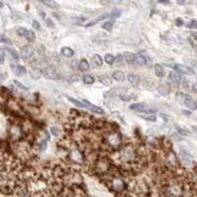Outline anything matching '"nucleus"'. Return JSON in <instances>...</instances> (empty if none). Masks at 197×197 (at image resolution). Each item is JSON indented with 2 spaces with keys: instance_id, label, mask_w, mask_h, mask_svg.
Wrapping results in <instances>:
<instances>
[{
  "instance_id": "1",
  "label": "nucleus",
  "mask_w": 197,
  "mask_h": 197,
  "mask_svg": "<svg viewBox=\"0 0 197 197\" xmlns=\"http://www.w3.org/2000/svg\"><path fill=\"white\" fill-rule=\"evenodd\" d=\"M112 167V163L111 161L107 158V157H100L97 158V161L94 164V168H95V172L96 173H109L110 168Z\"/></svg>"
},
{
  "instance_id": "2",
  "label": "nucleus",
  "mask_w": 197,
  "mask_h": 197,
  "mask_svg": "<svg viewBox=\"0 0 197 197\" xmlns=\"http://www.w3.org/2000/svg\"><path fill=\"white\" fill-rule=\"evenodd\" d=\"M106 141L107 144L111 145L112 147H118L120 144H122V140H120V136L116 133V132H110L106 136Z\"/></svg>"
},
{
  "instance_id": "3",
  "label": "nucleus",
  "mask_w": 197,
  "mask_h": 197,
  "mask_svg": "<svg viewBox=\"0 0 197 197\" xmlns=\"http://www.w3.org/2000/svg\"><path fill=\"white\" fill-rule=\"evenodd\" d=\"M43 76H45V78L48 79H52V80H56L60 78L59 76V72L55 69V67H52V66H46L43 71Z\"/></svg>"
},
{
  "instance_id": "4",
  "label": "nucleus",
  "mask_w": 197,
  "mask_h": 197,
  "mask_svg": "<svg viewBox=\"0 0 197 197\" xmlns=\"http://www.w3.org/2000/svg\"><path fill=\"white\" fill-rule=\"evenodd\" d=\"M68 157L71 159V162H73V163H83L84 162V155L79 150L71 151L69 155H68Z\"/></svg>"
},
{
  "instance_id": "5",
  "label": "nucleus",
  "mask_w": 197,
  "mask_h": 197,
  "mask_svg": "<svg viewBox=\"0 0 197 197\" xmlns=\"http://www.w3.org/2000/svg\"><path fill=\"white\" fill-rule=\"evenodd\" d=\"M134 157H135V152L132 146H125L122 150V158L124 161H133Z\"/></svg>"
},
{
  "instance_id": "6",
  "label": "nucleus",
  "mask_w": 197,
  "mask_h": 197,
  "mask_svg": "<svg viewBox=\"0 0 197 197\" xmlns=\"http://www.w3.org/2000/svg\"><path fill=\"white\" fill-rule=\"evenodd\" d=\"M33 55H34V48H33V46L26 45V46L22 48V50H21V57H22L25 61L29 60Z\"/></svg>"
},
{
  "instance_id": "7",
  "label": "nucleus",
  "mask_w": 197,
  "mask_h": 197,
  "mask_svg": "<svg viewBox=\"0 0 197 197\" xmlns=\"http://www.w3.org/2000/svg\"><path fill=\"white\" fill-rule=\"evenodd\" d=\"M82 102H83V105H84L85 109H88L89 111H91L93 113H96V114H103V113H105V111H103L102 109H100V107H97V106H94L93 103L89 102L88 100H83Z\"/></svg>"
},
{
  "instance_id": "8",
  "label": "nucleus",
  "mask_w": 197,
  "mask_h": 197,
  "mask_svg": "<svg viewBox=\"0 0 197 197\" xmlns=\"http://www.w3.org/2000/svg\"><path fill=\"white\" fill-rule=\"evenodd\" d=\"M180 158H181V162L186 166H191L193 163V158L186 151H180Z\"/></svg>"
},
{
  "instance_id": "9",
  "label": "nucleus",
  "mask_w": 197,
  "mask_h": 197,
  "mask_svg": "<svg viewBox=\"0 0 197 197\" xmlns=\"http://www.w3.org/2000/svg\"><path fill=\"white\" fill-rule=\"evenodd\" d=\"M181 72H179V71H173V72H170L169 73V79L173 82V83H175V84H179L183 79H181Z\"/></svg>"
},
{
  "instance_id": "10",
  "label": "nucleus",
  "mask_w": 197,
  "mask_h": 197,
  "mask_svg": "<svg viewBox=\"0 0 197 197\" xmlns=\"http://www.w3.org/2000/svg\"><path fill=\"white\" fill-rule=\"evenodd\" d=\"M138 116L141 117L142 119L149 120V122H156V119H157L155 112H139Z\"/></svg>"
},
{
  "instance_id": "11",
  "label": "nucleus",
  "mask_w": 197,
  "mask_h": 197,
  "mask_svg": "<svg viewBox=\"0 0 197 197\" xmlns=\"http://www.w3.org/2000/svg\"><path fill=\"white\" fill-rule=\"evenodd\" d=\"M174 68H175L176 71H179V72L185 73V74H195L193 71H192L190 67L185 66V65H175V66H174Z\"/></svg>"
},
{
  "instance_id": "12",
  "label": "nucleus",
  "mask_w": 197,
  "mask_h": 197,
  "mask_svg": "<svg viewBox=\"0 0 197 197\" xmlns=\"http://www.w3.org/2000/svg\"><path fill=\"white\" fill-rule=\"evenodd\" d=\"M127 90L125 89H120V88H116V89H112V90H110V91H107L103 96L105 97H111V96H116V95H120V94H123V93H125Z\"/></svg>"
},
{
  "instance_id": "13",
  "label": "nucleus",
  "mask_w": 197,
  "mask_h": 197,
  "mask_svg": "<svg viewBox=\"0 0 197 197\" xmlns=\"http://www.w3.org/2000/svg\"><path fill=\"white\" fill-rule=\"evenodd\" d=\"M184 103H185V106L187 107V109H190V110H192V111H193V110H197V102H196L193 99H191L189 95L186 96Z\"/></svg>"
},
{
  "instance_id": "14",
  "label": "nucleus",
  "mask_w": 197,
  "mask_h": 197,
  "mask_svg": "<svg viewBox=\"0 0 197 197\" xmlns=\"http://www.w3.org/2000/svg\"><path fill=\"white\" fill-rule=\"evenodd\" d=\"M136 55H138V54L127 51V52H124V59H125V61H127L129 65H133L136 61Z\"/></svg>"
},
{
  "instance_id": "15",
  "label": "nucleus",
  "mask_w": 197,
  "mask_h": 197,
  "mask_svg": "<svg viewBox=\"0 0 197 197\" xmlns=\"http://www.w3.org/2000/svg\"><path fill=\"white\" fill-rule=\"evenodd\" d=\"M128 82H129L133 86H138V85L140 84V78H139V76L135 74V73H129V74H128Z\"/></svg>"
},
{
  "instance_id": "16",
  "label": "nucleus",
  "mask_w": 197,
  "mask_h": 197,
  "mask_svg": "<svg viewBox=\"0 0 197 197\" xmlns=\"http://www.w3.org/2000/svg\"><path fill=\"white\" fill-rule=\"evenodd\" d=\"M157 91H158L161 95L167 96V95L169 94V91H170V89H169V86H168L167 84H162V85L157 86Z\"/></svg>"
},
{
  "instance_id": "17",
  "label": "nucleus",
  "mask_w": 197,
  "mask_h": 197,
  "mask_svg": "<svg viewBox=\"0 0 197 197\" xmlns=\"http://www.w3.org/2000/svg\"><path fill=\"white\" fill-rule=\"evenodd\" d=\"M112 77H113V79L117 80V82H124V79H125V74H124L123 71H114L113 74H112Z\"/></svg>"
},
{
  "instance_id": "18",
  "label": "nucleus",
  "mask_w": 197,
  "mask_h": 197,
  "mask_svg": "<svg viewBox=\"0 0 197 197\" xmlns=\"http://www.w3.org/2000/svg\"><path fill=\"white\" fill-rule=\"evenodd\" d=\"M79 69L82 71V72H88V71L90 69V65H89L88 60L82 59V60L79 61Z\"/></svg>"
},
{
  "instance_id": "19",
  "label": "nucleus",
  "mask_w": 197,
  "mask_h": 197,
  "mask_svg": "<svg viewBox=\"0 0 197 197\" xmlns=\"http://www.w3.org/2000/svg\"><path fill=\"white\" fill-rule=\"evenodd\" d=\"M155 74L158 78H163L164 77V68L162 67V65H155Z\"/></svg>"
},
{
  "instance_id": "20",
  "label": "nucleus",
  "mask_w": 197,
  "mask_h": 197,
  "mask_svg": "<svg viewBox=\"0 0 197 197\" xmlns=\"http://www.w3.org/2000/svg\"><path fill=\"white\" fill-rule=\"evenodd\" d=\"M61 54H62V56H65V57H73L74 56V51L71 48H62Z\"/></svg>"
},
{
  "instance_id": "21",
  "label": "nucleus",
  "mask_w": 197,
  "mask_h": 197,
  "mask_svg": "<svg viewBox=\"0 0 197 197\" xmlns=\"http://www.w3.org/2000/svg\"><path fill=\"white\" fill-rule=\"evenodd\" d=\"M30 76H32L33 79H39L43 76V72L39 68H32L30 69Z\"/></svg>"
},
{
  "instance_id": "22",
  "label": "nucleus",
  "mask_w": 197,
  "mask_h": 197,
  "mask_svg": "<svg viewBox=\"0 0 197 197\" xmlns=\"http://www.w3.org/2000/svg\"><path fill=\"white\" fill-rule=\"evenodd\" d=\"M91 61H93V63L96 67H101L102 66V57L100 55H97V54H95V55L91 57Z\"/></svg>"
},
{
  "instance_id": "23",
  "label": "nucleus",
  "mask_w": 197,
  "mask_h": 197,
  "mask_svg": "<svg viewBox=\"0 0 197 197\" xmlns=\"http://www.w3.org/2000/svg\"><path fill=\"white\" fill-rule=\"evenodd\" d=\"M167 157H168V162L170 163V164H173V166H176V157H175V155H174V152L173 151H168V155H167Z\"/></svg>"
},
{
  "instance_id": "24",
  "label": "nucleus",
  "mask_w": 197,
  "mask_h": 197,
  "mask_svg": "<svg viewBox=\"0 0 197 197\" xmlns=\"http://www.w3.org/2000/svg\"><path fill=\"white\" fill-rule=\"evenodd\" d=\"M40 1H42L44 5H46V6L51 7V9H56V7H59V4H57L56 1H54V0H40Z\"/></svg>"
},
{
  "instance_id": "25",
  "label": "nucleus",
  "mask_w": 197,
  "mask_h": 197,
  "mask_svg": "<svg viewBox=\"0 0 197 197\" xmlns=\"http://www.w3.org/2000/svg\"><path fill=\"white\" fill-rule=\"evenodd\" d=\"M99 82H100L101 84H103V85H107V86H110V85L112 84L111 78L107 77V76H101V77L99 78Z\"/></svg>"
},
{
  "instance_id": "26",
  "label": "nucleus",
  "mask_w": 197,
  "mask_h": 197,
  "mask_svg": "<svg viewBox=\"0 0 197 197\" xmlns=\"http://www.w3.org/2000/svg\"><path fill=\"white\" fill-rule=\"evenodd\" d=\"M136 96L135 95H133V94H130V93H123V94H120L119 95V99L120 100H123V101H130V100H133V99H135Z\"/></svg>"
},
{
  "instance_id": "27",
  "label": "nucleus",
  "mask_w": 197,
  "mask_h": 197,
  "mask_svg": "<svg viewBox=\"0 0 197 197\" xmlns=\"http://www.w3.org/2000/svg\"><path fill=\"white\" fill-rule=\"evenodd\" d=\"M189 42L193 48H197V33H191L190 37H189Z\"/></svg>"
},
{
  "instance_id": "28",
  "label": "nucleus",
  "mask_w": 197,
  "mask_h": 197,
  "mask_svg": "<svg viewBox=\"0 0 197 197\" xmlns=\"http://www.w3.org/2000/svg\"><path fill=\"white\" fill-rule=\"evenodd\" d=\"M83 82H84V84L90 85V84H94L95 79H94V77H93L91 74H85V76L83 77Z\"/></svg>"
},
{
  "instance_id": "29",
  "label": "nucleus",
  "mask_w": 197,
  "mask_h": 197,
  "mask_svg": "<svg viewBox=\"0 0 197 197\" xmlns=\"http://www.w3.org/2000/svg\"><path fill=\"white\" fill-rule=\"evenodd\" d=\"M135 63L139 65V66L146 65V59H145V56H144V55H136V61H135Z\"/></svg>"
},
{
  "instance_id": "30",
  "label": "nucleus",
  "mask_w": 197,
  "mask_h": 197,
  "mask_svg": "<svg viewBox=\"0 0 197 197\" xmlns=\"http://www.w3.org/2000/svg\"><path fill=\"white\" fill-rule=\"evenodd\" d=\"M114 61H116V59H114L113 55H111V54H107V55H105V62L107 65H113Z\"/></svg>"
},
{
  "instance_id": "31",
  "label": "nucleus",
  "mask_w": 197,
  "mask_h": 197,
  "mask_svg": "<svg viewBox=\"0 0 197 197\" xmlns=\"http://www.w3.org/2000/svg\"><path fill=\"white\" fill-rule=\"evenodd\" d=\"M25 38H26L28 42H34V40H35V34H34V32H32V30H27V33H26V35H25Z\"/></svg>"
},
{
  "instance_id": "32",
  "label": "nucleus",
  "mask_w": 197,
  "mask_h": 197,
  "mask_svg": "<svg viewBox=\"0 0 197 197\" xmlns=\"http://www.w3.org/2000/svg\"><path fill=\"white\" fill-rule=\"evenodd\" d=\"M176 132H178V134H180L181 136H189L190 135V133L186 130V129H183V128H180V127H178V125H176Z\"/></svg>"
},
{
  "instance_id": "33",
  "label": "nucleus",
  "mask_w": 197,
  "mask_h": 197,
  "mask_svg": "<svg viewBox=\"0 0 197 197\" xmlns=\"http://www.w3.org/2000/svg\"><path fill=\"white\" fill-rule=\"evenodd\" d=\"M112 26H113V21H107V22H105L103 25H102V28L105 29V30H112Z\"/></svg>"
},
{
  "instance_id": "34",
  "label": "nucleus",
  "mask_w": 197,
  "mask_h": 197,
  "mask_svg": "<svg viewBox=\"0 0 197 197\" xmlns=\"http://www.w3.org/2000/svg\"><path fill=\"white\" fill-rule=\"evenodd\" d=\"M16 73L19 74V76L26 74V67H23V66H16Z\"/></svg>"
},
{
  "instance_id": "35",
  "label": "nucleus",
  "mask_w": 197,
  "mask_h": 197,
  "mask_svg": "<svg viewBox=\"0 0 197 197\" xmlns=\"http://www.w3.org/2000/svg\"><path fill=\"white\" fill-rule=\"evenodd\" d=\"M68 99V101H71L72 103H74L76 106H78V107H84V105H83V102L82 101H79V100H77V99H73V97H67Z\"/></svg>"
},
{
  "instance_id": "36",
  "label": "nucleus",
  "mask_w": 197,
  "mask_h": 197,
  "mask_svg": "<svg viewBox=\"0 0 197 197\" xmlns=\"http://www.w3.org/2000/svg\"><path fill=\"white\" fill-rule=\"evenodd\" d=\"M12 83L15 84V86H17V88H20V89H22V90H28V88H27L26 85H22V83H20L19 80H13Z\"/></svg>"
},
{
  "instance_id": "37",
  "label": "nucleus",
  "mask_w": 197,
  "mask_h": 197,
  "mask_svg": "<svg viewBox=\"0 0 197 197\" xmlns=\"http://www.w3.org/2000/svg\"><path fill=\"white\" fill-rule=\"evenodd\" d=\"M46 139L45 140H42L40 142H39V150L40 151H44V150H46V147H48V144H46Z\"/></svg>"
},
{
  "instance_id": "38",
  "label": "nucleus",
  "mask_w": 197,
  "mask_h": 197,
  "mask_svg": "<svg viewBox=\"0 0 197 197\" xmlns=\"http://www.w3.org/2000/svg\"><path fill=\"white\" fill-rule=\"evenodd\" d=\"M186 96H187L186 94L178 93V94H176V100H179V101H183V102H184V101H185V99H186Z\"/></svg>"
},
{
  "instance_id": "39",
  "label": "nucleus",
  "mask_w": 197,
  "mask_h": 197,
  "mask_svg": "<svg viewBox=\"0 0 197 197\" xmlns=\"http://www.w3.org/2000/svg\"><path fill=\"white\" fill-rule=\"evenodd\" d=\"M6 52H9V54H10V56H11V57H15V59L19 60V55H17V54H16V51H15V50H12V49H6Z\"/></svg>"
},
{
  "instance_id": "40",
  "label": "nucleus",
  "mask_w": 197,
  "mask_h": 197,
  "mask_svg": "<svg viewBox=\"0 0 197 197\" xmlns=\"http://www.w3.org/2000/svg\"><path fill=\"white\" fill-rule=\"evenodd\" d=\"M73 22L78 23V25H82V23L85 22V19H84V17H74V19H73Z\"/></svg>"
},
{
  "instance_id": "41",
  "label": "nucleus",
  "mask_w": 197,
  "mask_h": 197,
  "mask_svg": "<svg viewBox=\"0 0 197 197\" xmlns=\"http://www.w3.org/2000/svg\"><path fill=\"white\" fill-rule=\"evenodd\" d=\"M27 30H28V29H26V28H19V29H17V34H19L20 37H25L26 33H27Z\"/></svg>"
},
{
  "instance_id": "42",
  "label": "nucleus",
  "mask_w": 197,
  "mask_h": 197,
  "mask_svg": "<svg viewBox=\"0 0 197 197\" xmlns=\"http://www.w3.org/2000/svg\"><path fill=\"white\" fill-rule=\"evenodd\" d=\"M71 67H72L73 69H77V68H79V61L74 59L72 62H71Z\"/></svg>"
},
{
  "instance_id": "43",
  "label": "nucleus",
  "mask_w": 197,
  "mask_h": 197,
  "mask_svg": "<svg viewBox=\"0 0 197 197\" xmlns=\"http://www.w3.org/2000/svg\"><path fill=\"white\" fill-rule=\"evenodd\" d=\"M5 61V50L1 49V51H0V63H4Z\"/></svg>"
},
{
  "instance_id": "44",
  "label": "nucleus",
  "mask_w": 197,
  "mask_h": 197,
  "mask_svg": "<svg viewBox=\"0 0 197 197\" xmlns=\"http://www.w3.org/2000/svg\"><path fill=\"white\" fill-rule=\"evenodd\" d=\"M50 132H51L52 135H55V136H59V134H60V130H59L57 128H55V127H52V128L50 129Z\"/></svg>"
},
{
  "instance_id": "45",
  "label": "nucleus",
  "mask_w": 197,
  "mask_h": 197,
  "mask_svg": "<svg viewBox=\"0 0 197 197\" xmlns=\"http://www.w3.org/2000/svg\"><path fill=\"white\" fill-rule=\"evenodd\" d=\"M187 27L191 28V29H197V22H196V21H191V22L187 25Z\"/></svg>"
},
{
  "instance_id": "46",
  "label": "nucleus",
  "mask_w": 197,
  "mask_h": 197,
  "mask_svg": "<svg viewBox=\"0 0 197 197\" xmlns=\"http://www.w3.org/2000/svg\"><path fill=\"white\" fill-rule=\"evenodd\" d=\"M32 26H33V28H35L37 30H39V29H40V25H39V22H38V21H33V22H32Z\"/></svg>"
},
{
  "instance_id": "47",
  "label": "nucleus",
  "mask_w": 197,
  "mask_h": 197,
  "mask_svg": "<svg viewBox=\"0 0 197 197\" xmlns=\"http://www.w3.org/2000/svg\"><path fill=\"white\" fill-rule=\"evenodd\" d=\"M45 22H46V25H48L49 28H54V27H55V25L52 23V21L50 19H45Z\"/></svg>"
},
{
  "instance_id": "48",
  "label": "nucleus",
  "mask_w": 197,
  "mask_h": 197,
  "mask_svg": "<svg viewBox=\"0 0 197 197\" xmlns=\"http://www.w3.org/2000/svg\"><path fill=\"white\" fill-rule=\"evenodd\" d=\"M175 25H176L178 27H181V26L184 25V21H183L181 19H176V20H175Z\"/></svg>"
},
{
  "instance_id": "49",
  "label": "nucleus",
  "mask_w": 197,
  "mask_h": 197,
  "mask_svg": "<svg viewBox=\"0 0 197 197\" xmlns=\"http://www.w3.org/2000/svg\"><path fill=\"white\" fill-rule=\"evenodd\" d=\"M107 17H110V15H109V13H105V15H102V16H100V17H99V19H97L96 21H102V20H106V19H107Z\"/></svg>"
},
{
  "instance_id": "50",
  "label": "nucleus",
  "mask_w": 197,
  "mask_h": 197,
  "mask_svg": "<svg viewBox=\"0 0 197 197\" xmlns=\"http://www.w3.org/2000/svg\"><path fill=\"white\" fill-rule=\"evenodd\" d=\"M111 15H112V17H119V15H120V11H119V10H114V11H113Z\"/></svg>"
},
{
  "instance_id": "51",
  "label": "nucleus",
  "mask_w": 197,
  "mask_h": 197,
  "mask_svg": "<svg viewBox=\"0 0 197 197\" xmlns=\"http://www.w3.org/2000/svg\"><path fill=\"white\" fill-rule=\"evenodd\" d=\"M191 90H192L193 93H196V94H197V83L192 84V86H191Z\"/></svg>"
},
{
  "instance_id": "52",
  "label": "nucleus",
  "mask_w": 197,
  "mask_h": 197,
  "mask_svg": "<svg viewBox=\"0 0 197 197\" xmlns=\"http://www.w3.org/2000/svg\"><path fill=\"white\" fill-rule=\"evenodd\" d=\"M183 86L185 89H189V82L187 80H183Z\"/></svg>"
},
{
  "instance_id": "53",
  "label": "nucleus",
  "mask_w": 197,
  "mask_h": 197,
  "mask_svg": "<svg viewBox=\"0 0 197 197\" xmlns=\"http://www.w3.org/2000/svg\"><path fill=\"white\" fill-rule=\"evenodd\" d=\"M176 3L180 4V5H184V4L186 3V0H176Z\"/></svg>"
},
{
  "instance_id": "54",
  "label": "nucleus",
  "mask_w": 197,
  "mask_h": 197,
  "mask_svg": "<svg viewBox=\"0 0 197 197\" xmlns=\"http://www.w3.org/2000/svg\"><path fill=\"white\" fill-rule=\"evenodd\" d=\"M159 3L161 4H169L170 1H169V0H159Z\"/></svg>"
},
{
  "instance_id": "55",
  "label": "nucleus",
  "mask_w": 197,
  "mask_h": 197,
  "mask_svg": "<svg viewBox=\"0 0 197 197\" xmlns=\"http://www.w3.org/2000/svg\"><path fill=\"white\" fill-rule=\"evenodd\" d=\"M117 60H118V62H119V63H122V61H123L122 55H118V56H117Z\"/></svg>"
},
{
  "instance_id": "56",
  "label": "nucleus",
  "mask_w": 197,
  "mask_h": 197,
  "mask_svg": "<svg viewBox=\"0 0 197 197\" xmlns=\"http://www.w3.org/2000/svg\"><path fill=\"white\" fill-rule=\"evenodd\" d=\"M181 113L185 114V116H191V112H190V111H183Z\"/></svg>"
},
{
  "instance_id": "57",
  "label": "nucleus",
  "mask_w": 197,
  "mask_h": 197,
  "mask_svg": "<svg viewBox=\"0 0 197 197\" xmlns=\"http://www.w3.org/2000/svg\"><path fill=\"white\" fill-rule=\"evenodd\" d=\"M78 79H79V77H78V76H73L72 78H71V80H78Z\"/></svg>"
}]
</instances>
